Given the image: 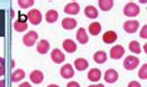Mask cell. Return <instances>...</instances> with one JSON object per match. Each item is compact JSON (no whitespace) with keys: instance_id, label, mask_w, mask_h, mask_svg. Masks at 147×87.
I'll return each instance as SVG.
<instances>
[{"instance_id":"obj_1","label":"cell","mask_w":147,"mask_h":87,"mask_svg":"<svg viewBox=\"0 0 147 87\" xmlns=\"http://www.w3.org/2000/svg\"><path fill=\"white\" fill-rule=\"evenodd\" d=\"M124 15L126 17H136L140 15V6L136 3H127L124 6Z\"/></svg>"},{"instance_id":"obj_2","label":"cell","mask_w":147,"mask_h":87,"mask_svg":"<svg viewBox=\"0 0 147 87\" xmlns=\"http://www.w3.org/2000/svg\"><path fill=\"white\" fill-rule=\"evenodd\" d=\"M26 16H27V21L31 25H34V26H37V25L42 22V14H41L40 10H37V9L30 10Z\"/></svg>"},{"instance_id":"obj_3","label":"cell","mask_w":147,"mask_h":87,"mask_svg":"<svg viewBox=\"0 0 147 87\" xmlns=\"http://www.w3.org/2000/svg\"><path fill=\"white\" fill-rule=\"evenodd\" d=\"M138 64H140V59H138L137 56H135V55H129V56H126L125 58V60H124V68L126 70H135L138 66Z\"/></svg>"},{"instance_id":"obj_4","label":"cell","mask_w":147,"mask_h":87,"mask_svg":"<svg viewBox=\"0 0 147 87\" xmlns=\"http://www.w3.org/2000/svg\"><path fill=\"white\" fill-rule=\"evenodd\" d=\"M37 39H38V35H37V32H35V31H30V32H27L25 36H24V38H22V43L26 45V47H32V45H35L36 42H37Z\"/></svg>"},{"instance_id":"obj_5","label":"cell","mask_w":147,"mask_h":87,"mask_svg":"<svg viewBox=\"0 0 147 87\" xmlns=\"http://www.w3.org/2000/svg\"><path fill=\"white\" fill-rule=\"evenodd\" d=\"M109 55L114 60H119V59H121V58L125 55V48L122 47V45H120V44L114 45V47L110 49Z\"/></svg>"},{"instance_id":"obj_6","label":"cell","mask_w":147,"mask_h":87,"mask_svg":"<svg viewBox=\"0 0 147 87\" xmlns=\"http://www.w3.org/2000/svg\"><path fill=\"white\" fill-rule=\"evenodd\" d=\"M138 27H140V22L137 20H127V21L124 22V31L126 33H135L138 31Z\"/></svg>"},{"instance_id":"obj_7","label":"cell","mask_w":147,"mask_h":87,"mask_svg":"<svg viewBox=\"0 0 147 87\" xmlns=\"http://www.w3.org/2000/svg\"><path fill=\"white\" fill-rule=\"evenodd\" d=\"M27 16H21L19 20L14 22V28L16 32H25L27 30Z\"/></svg>"},{"instance_id":"obj_8","label":"cell","mask_w":147,"mask_h":87,"mask_svg":"<svg viewBox=\"0 0 147 87\" xmlns=\"http://www.w3.org/2000/svg\"><path fill=\"white\" fill-rule=\"evenodd\" d=\"M104 80H105V82H108V84H115V82L119 80V74H117L116 70L109 69L104 74Z\"/></svg>"},{"instance_id":"obj_9","label":"cell","mask_w":147,"mask_h":87,"mask_svg":"<svg viewBox=\"0 0 147 87\" xmlns=\"http://www.w3.org/2000/svg\"><path fill=\"white\" fill-rule=\"evenodd\" d=\"M79 10H80V6H79V4L76 3V1H72V3L67 4V5L64 6V9H63V11L69 16L79 14Z\"/></svg>"},{"instance_id":"obj_10","label":"cell","mask_w":147,"mask_h":87,"mask_svg":"<svg viewBox=\"0 0 147 87\" xmlns=\"http://www.w3.org/2000/svg\"><path fill=\"white\" fill-rule=\"evenodd\" d=\"M51 59L55 64H62L63 61L66 60V55H64V53L62 50H59V49H53V50L51 52Z\"/></svg>"},{"instance_id":"obj_11","label":"cell","mask_w":147,"mask_h":87,"mask_svg":"<svg viewBox=\"0 0 147 87\" xmlns=\"http://www.w3.org/2000/svg\"><path fill=\"white\" fill-rule=\"evenodd\" d=\"M59 74L63 78H72L74 76V69H73V66L71 64H64L62 68H61Z\"/></svg>"},{"instance_id":"obj_12","label":"cell","mask_w":147,"mask_h":87,"mask_svg":"<svg viewBox=\"0 0 147 87\" xmlns=\"http://www.w3.org/2000/svg\"><path fill=\"white\" fill-rule=\"evenodd\" d=\"M36 50H37L38 54H47L48 50H50V42L46 39H41L36 45Z\"/></svg>"},{"instance_id":"obj_13","label":"cell","mask_w":147,"mask_h":87,"mask_svg":"<svg viewBox=\"0 0 147 87\" xmlns=\"http://www.w3.org/2000/svg\"><path fill=\"white\" fill-rule=\"evenodd\" d=\"M43 72L41 70H34L31 74H30V81L35 85H40L41 82L43 81Z\"/></svg>"},{"instance_id":"obj_14","label":"cell","mask_w":147,"mask_h":87,"mask_svg":"<svg viewBox=\"0 0 147 87\" xmlns=\"http://www.w3.org/2000/svg\"><path fill=\"white\" fill-rule=\"evenodd\" d=\"M76 37H77V41H78L79 44H87L88 41H89L88 35H87V30H85V28H82V27L78 28Z\"/></svg>"},{"instance_id":"obj_15","label":"cell","mask_w":147,"mask_h":87,"mask_svg":"<svg viewBox=\"0 0 147 87\" xmlns=\"http://www.w3.org/2000/svg\"><path fill=\"white\" fill-rule=\"evenodd\" d=\"M117 35L115 31H107L103 35V42L107 44H113L114 42H116Z\"/></svg>"},{"instance_id":"obj_16","label":"cell","mask_w":147,"mask_h":87,"mask_svg":"<svg viewBox=\"0 0 147 87\" xmlns=\"http://www.w3.org/2000/svg\"><path fill=\"white\" fill-rule=\"evenodd\" d=\"M62 27L67 31H71V30H74L77 27V20L73 19V17H66L62 20Z\"/></svg>"},{"instance_id":"obj_17","label":"cell","mask_w":147,"mask_h":87,"mask_svg":"<svg viewBox=\"0 0 147 87\" xmlns=\"http://www.w3.org/2000/svg\"><path fill=\"white\" fill-rule=\"evenodd\" d=\"M62 48L67 53H74L77 50V43L72 39H66V41H63V43H62Z\"/></svg>"},{"instance_id":"obj_18","label":"cell","mask_w":147,"mask_h":87,"mask_svg":"<svg viewBox=\"0 0 147 87\" xmlns=\"http://www.w3.org/2000/svg\"><path fill=\"white\" fill-rule=\"evenodd\" d=\"M93 59L96 64H104L105 61L108 60V54L104 50H98V52L94 53Z\"/></svg>"},{"instance_id":"obj_19","label":"cell","mask_w":147,"mask_h":87,"mask_svg":"<svg viewBox=\"0 0 147 87\" xmlns=\"http://www.w3.org/2000/svg\"><path fill=\"white\" fill-rule=\"evenodd\" d=\"M88 78L92 82H98L101 78V71L99 69H96V68L90 69L89 70V72H88Z\"/></svg>"},{"instance_id":"obj_20","label":"cell","mask_w":147,"mask_h":87,"mask_svg":"<svg viewBox=\"0 0 147 87\" xmlns=\"http://www.w3.org/2000/svg\"><path fill=\"white\" fill-rule=\"evenodd\" d=\"M88 66H89V63L84 58H78V59L74 60V68L78 70V71H84Z\"/></svg>"},{"instance_id":"obj_21","label":"cell","mask_w":147,"mask_h":87,"mask_svg":"<svg viewBox=\"0 0 147 87\" xmlns=\"http://www.w3.org/2000/svg\"><path fill=\"white\" fill-rule=\"evenodd\" d=\"M84 15L87 16L88 19H96L98 17V15H99V12H98V9L96 7H94L93 5H88L87 7L84 9Z\"/></svg>"},{"instance_id":"obj_22","label":"cell","mask_w":147,"mask_h":87,"mask_svg":"<svg viewBox=\"0 0 147 87\" xmlns=\"http://www.w3.org/2000/svg\"><path fill=\"white\" fill-rule=\"evenodd\" d=\"M98 5L101 11H110L114 6V1L113 0H99Z\"/></svg>"},{"instance_id":"obj_23","label":"cell","mask_w":147,"mask_h":87,"mask_svg":"<svg viewBox=\"0 0 147 87\" xmlns=\"http://www.w3.org/2000/svg\"><path fill=\"white\" fill-rule=\"evenodd\" d=\"M25 71H24L22 69H18L15 70V71L11 74V81L13 82H20L21 80H24L25 78Z\"/></svg>"},{"instance_id":"obj_24","label":"cell","mask_w":147,"mask_h":87,"mask_svg":"<svg viewBox=\"0 0 147 87\" xmlns=\"http://www.w3.org/2000/svg\"><path fill=\"white\" fill-rule=\"evenodd\" d=\"M88 31H89V35L98 36L101 32V25L99 22H92L88 27Z\"/></svg>"},{"instance_id":"obj_25","label":"cell","mask_w":147,"mask_h":87,"mask_svg":"<svg viewBox=\"0 0 147 87\" xmlns=\"http://www.w3.org/2000/svg\"><path fill=\"white\" fill-rule=\"evenodd\" d=\"M45 19L48 23H55L57 20H58V12L56 10H48L45 15Z\"/></svg>"},{"instance_id":"obj_26","label":"cell","mask_w":147,"mask_h":87,"mask_svg":"<svg viewBox=\"0 0 147 87\" xmlns=\"http://www.w3.org/2000/svg\"><path fill=\"white\" fill-rule=\"evenodd\" d=\"M129 49H130V52L134 53V54H140L142 52V48L137 41H131V42L129 43Z\"/></svg>"},{"instance_id":"obj_27","label":"cell","mask_w":147,"mask_h":87,"mask_svg":"<svg viewBox=\"0 0 147 87\" xmlns=\"http://www.w3.org/2000/svg\"><path fill=\"white\" fill-rule=\"evenodd\" d=\"M18 4L21 9H30V7L35 4V1L34 0H19Z\"/></svg>"},{"instance_id":"obj_28","label":"cell","mask_w":147,"mask_h":87,"mask_svg":"<svg viewBox=\"0 0 147 87\" xmlns=\"http://www.w3.org/2000/svg\"><path fill=\"white\" fill-rule=\"evenodd\" d=\"M138 77L141 80H147V64H144L138 70Z\"/></svg>"},{"instance_id":"obj_29","label":"cell","mask_w":147,"mask_h":87,"mask_svg":"<svg viewBox=\"0 0 147 87\" xmlns=\"http://www.w3.org/2000/svg\"><path fill=\"white\" fill-rule=\"evenodd\" d=\"M5 75V59L0 56V77Z\"/></svg>"},{"instance_id":"obj_30","label":"cell","mask_w":147,"mask_h":87,"mask_svg":"<svg viewBox=\"0 0 147 87\" xmlns=\"http://www.w3.org/2000/svg\"><path fill=\"white\" fill-rule=\"evenodd\" d=\"M140 38L147 39V25H145V26L140 30Z\"/></svg>"},{"instance_id":"obj_31","label":"cell","mask_w":147,"mask_h":87,"mask_svg":"<svg viewBox=\"0 0 147 87\" xmlns=\"http://www.w3.org/2000/svg\"><path fill=\"white\" fill-rule=\"evenodd\" d=\"M127 87H142V86L140 85V82H137V81H131V82H129Z\"/></svg>"},{"instance_id":"obj_32","label":"cell","mask_w":147,"mask_h":87,"mask_svg":"<svg viewBox=\"0 0 147 87\" xmlns=\"http://www.w3.org/2000/svg\"><path fill=\"white\" fill-rule=\"evenodd\" d=\"M67 87H80V85L77 81H71L67 84Z\"/></svg>"},{"instance_id":"obj_33","label":"cell","mask_w":147,"mask_h":87,"mask_svg":"<svg viewBox=\"0 0 147 87\" xmlns=\"http://www.w3.org/2000/svg\"><path fill=\"white\" fill-rule=\"evenodd\" d=\"M19 87H32V86L30 85V82H22V84H20Z\"/></svg>"},{"instance_id":"obj_34","label":"cell","mask_w":147,"mask_h":87,"mask_svg":"<svg viewBox=\"0 0 147 87\" xmlns=\"http://www.w3.org/2000/svg\"><path fill=\"white\" fill-rule=\"evenodd\" d=\"M88 87H104V85H101V84H94V85H90V86H88Z\"/></svg>"},{"instance_id":"obj_35","label":"cell","mask_w":147,"mask_h":87,"mask_svg":"<svg viewBox=\"0 0 147 87\" xmlns=\"http://www.w3.org/2000/svg\"><path fill=\"white\" fill-rule=\"evenodd\" d=\"M0 87H5V80H0Z\"/></svg>"},{"instance_id":"obj_36","label":"cell","mask_w":147,"mask_h":87,"mask_svg":"<svg viewBox=\"0 0 147 87\" xmlns=\"http://www.w3.org/2000/svg\"><path fill=\"white\" fill-rule=\"evenodd\" d=\"M144 52L147 54V43H145V45H144Z\"/></svg>"},{"instance_id":"obj_37","label":"cell","mask_w":147,"mask_h":87,"mask_svg":"<svg viewBox=\"0 0 147 87\" xmlns=\"http://www.w3.org/2000/svg\"><path fill=\"white\" fill-rule=\"evenodd\" d=\"M47 87H59L58 85H56V84H52V85H48Z\"/></svg>"}]
</instances>
